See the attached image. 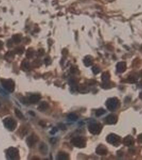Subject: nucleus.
I'll return each mask as SVG.
<instances>
[{
	"mask_svg": "<svg viewBox=\"0 0 142 160\" xmlns=\"http://www.w3.org/2000/svg\"><path fill=\"white\" fill-rule=\"evenodd\" d=\"M103 126L100 123H91L88 126L90 133L93 135H98L102 130Z\"/></svg>",
	"mask_w": 142,
	"mask_h": 160,
	"instance_id": "nucleus-6",
	"label": "nucleus"
},
{
	"mask_svg": "<svg viewBox=\"0 0 142 160\" xmlns=\"http://www.w3.org/2000/svg\"><path fill=\"white\" fill-rule=\"evenodd\" d=\"M15 114L16 115V117H17L18 119H20V120H23V119H24L25 118H24V115L23 114V113H21L19 109H15Z\"/></svg>",
	"mask_w": 142,
	"mask_h": 160,
	"instance_id": "nucleus-24",
	"label": "nucleus"
},
{
	"mask_svg": "<svg viewBox=\"0 0 142 160\" xmlns=\"http://www.w3.org/2000/svg\"><path fill=\"white\" fill-rule=\"evenodd\" d=\"M102 79L103 82L110 81V74L108 72L104 73L102 75Z\"/></svg>",
	"mask_w": 142,
	"mask_h": 160,
	"instance_id": "nucleus-21",
	"label": "nucleus"
},
{
	"mask_svg": "<svg viewBox=\"0 0 142 160\" xmlns=\"http://www.w3.org/2000/svg\"><path fill=\"white\" fill-rule=\"evenodd\" d=\"M96 153L100 155H105L107 153V148L104 145H101L96 148Z\"/></svg>",
	"mask_w": 142,
	"mask_h": 160,
	"instance_id": "nucleus-9",
	"label": "nucleus"
},
{
	"mask_svg": "<svg viewBox=\"0 0 142 160\" xmlns=\"http://www.w3.org/2000/svg\"><path fill=\"white\" fill-rule=\"evenodd\" d=\"M134 139L131 136H128L125 138L123 140V144L126 146H130L134 144Z\"/></svg>",
	"mask_w": 142,
	"mask_h": 160,
	"instance_id": "nucleus-12",
	"label": "nucleus"
},
{
	"mask_svg": "<svg viewBox=\"0 0 142 160\" xmlns=\"http://www.w3.org/2000/svg\"><path fill=\"white\" fill-rule=\"evenodd\" d=\"M39 150L43 155H47L48 153V146L44 142H42L39 147Z\"/></svg>",
	"mask_w": 142,
	"mask_h": 160,
	"instance_id": "nucleus-14",
	"label": "nucleus"
},
{
	"mask_svg": "<svg viewBox=\"0 0 142 160\" xmlns=\"http://www.w3.org/2000/svg\"><path fill=\"white\" fill-rule=\"evenodd\" d=\"M3 123L5 127L9 131L15 130L17 125L16 121L10 117L5 118L3 120Z\"/></svg>",
	"mask_w": 142,
	"mask_h": 160,
	"instance_id": "nucleus-2",
	"label": "nucleus"
},
{
	"mask_svg": "<svg viewBox=\"0 0 142 160\" xmlns=\"http://www.w3.org/2000/svg\"><path fill=\"white\" fill-rule=\"evenodd\" d=\"M106 122L108 124H114L117 122L118 117L115 115L111 114L106 118Z\"/></svg>",
	"mask_w": 142,
	"mask_h": 160,
	"instance_id": "nucleus-10",
	"label": "nucleus"
},
{
	"mask_svg": "<svg viewBox=\"0 0 142 160\" xmlns=\"http://www.w3.org/2000/svg\"><path fill=\"white\" fill-rule=\"evenodd\" d=\"M57 159L60 160H67L69 159L68 154L65 152H60L57 156Z\"/></svg>",
	"mask_w": 142,
	"mask_h": 160,
	"instance_id": "nucleus-17",
	"label": "nucleus"
},
{
	"mask_svg": "<svg viewBox=\"0 0 142 160\" xmlns=\"http://www.w3.org/2000/svg\"><path fill=\"white\" fill-rule=\"evenodd\" d=\"M1 84L4 89L10 92H13L15 90V84L14 81L11 79H1Z\"/></svg>",
	"mask_w": 142,
	"mask_h": 160,
	"instance_id": "nucleus-1",
	"label": "nucleus"
},
{
	"mask_svg": "<svg viewBox=\"0 0 142 160\" xmlns=\"http://www.w3.org/2000/svg\"><path fill=\"white\" fill-rule=\"evenodd\" d=\"M105 113V111L103 108H100L99 109H98L96 112V117H99L102 116V115L104 114Z\"/></svg>",
	"mask_w": 142,
	"mask_h": 160,
	"instance_id": "nucleus-27",
	"label": "nucleus"
},
{
	"mask_svg": "<svg viewBox=\"0 0 142 160\" xmlns=\"http://www.w3.org/2000/svg\"><path fill=\"white\" fill-rule=\"evenodd\" d=\"M45 64H46V65H49L50 64V63H51V59H50V57H47V58H46V59H45Z\"/></svg>",
	"mask_w": 142,
	"mask_h": 160,
	"instance_id": "nucleus-31",
	"label": "nucleus"
},
{
	"mask_svg": "<svg viewBox=\"0 0 142 160\" xmlns=\"http://www.w3.org/2000/svg\"><path fill=\"white\" fill-rule=\"evenodd\" d=\"M106 105L108 110H110V111H114L118 107L119 101L116 98H110L107 100Z\"/></svg>",
	"mask_w": 142,
	"mask_h": 160,
	"instance_id": "nucleus-5",
	"label": "nucleus"
},
{
	"mask_svg": "<svg viewBox=\"0 0 142 160\" xmlns=\"http://www.w3.org/2000/svg\"><path fill=\"white\" fill-rule=\"evenodd\" d=\"M107 141L110 144L115 146H118L121 142V138L115 134H110L107 137Z\"/></svg>",
	"mask_w": 142,
	"mask_h": 160,
	"instance_id": "nucleus-7",
	"label": "nucleus"
},
{
	"mask_svg": "<svg viewBox=\"0 0 142 160\" xmlns=\"http://www.w3.org/2000/svg\"><path fill=\"white\" fill-rule=\"evenodd\" d=\"M57 131H58V129L56 128H53L52 129V130L50 131V134L52 135H54V134H56Z\"/></svg>",
	"mask_w": 142,
	"mask_h": 160,
	"instance_id": "nucleus-32",
	"label": "nucleus"
},
{
	"mask_svg": "<svg viewBox=\"0 0 142 160\" xmlns=\"http://www.w3.org/2000/svg\"><path fill=\"white\" fill-rule=\"evenodd\" d=\"M15 58V52L9 51L5 54L4 58L8 62H11Z\"/></svg>",
	"mask_w": 142,
	"mask_h": 160,
	"instance_id": "nucleus-18",
	"label": "nucleus"
},
{
	"mask_svg": "<svg viewBox=\"0 0 142 160\" xmlns=\"http://www.w3.org/2000/svg\"><path fill=\"white\" fill-rule=\"evenodd\" d=\"M93 62H94L93 58H92V57L89 56H86L83 60V63L87 67H89V66H91L93 64Z\"/></svg>",
	"mask_w": 142,
	"mask_h": 160,
	"instance_id": "nucleus-16",
	"label": "nucleus"
},
{
	"mask_svg": "<svg viewBox=\"0 0 142 160\" xmlns=\"http://www.w3.org/2000/svg\"><path fill=\"white\" fill-rule=\"evenodd\" d=\"M45 51L43 49H40L39 50V51H38V52H37V55L39 57L43 56V55L45 54Z\"/></svg>",
	"mask_w": 142,
	"mask_h": 160,
	"instance_id": "nucleus-29",
	"label": "nucleus"
},
{
	"mask_svg": "<svg viewBox=\"0 0 142 160\" xmlns=\"http://www.w3.org/2000/svg\"><path fill=\"white\" fill-rule=\"evenodd\" d=\"M68 119L71 121H75L78 120V117L74 113H70L68 115Z\"/></svg>",
	"mask_w": 142,
	"mask_h": 160,
	"instance_id": "nucleus-26",
	"label": "nucleus"
},
{
	"mask_svg": "<svg viewBox=\"0 0 142 160\" xmlns=\"http://www.w3.org/2000/svg\"><path fill=\"white\" fill-rule=\"evenodd\" d=\"M3 47V43L2 42H1V41H0V49H1Z\"/></svg>",
	"mask_w": 142,
	"mask_h": 160,
	"instance_id": "nucleus-35",
	"label": "nucleus"
},
{
	"mask_svg": "<svg viewBox=\"0 0 142 160\" xmlns=\"http://www.w3.org/2000/svg\"><path fill=\"white\" fill-rule=\"evenodd\" d=\"M140 76L142 78V70L140 71Z\"/></svg>",
	"mask_w": 142,
	"mask_h": 160,
	"instance_id": "nucleus-37",
	"label": "nucleus"
},
{
	"mask_svg": "<svg viewBox=\"0 0 142 160\" xmlns=\"http://www.w3.org/2000/svg\"><path fill=\"white\" fill-rule=\"evenodd\" d=\"M25 51L24 48L23 47H18L15 49V52L18 54H22Z\"/></svg>",
	"mask_w": 142,
	"mask_h": 160,
	"instance_id": "nucleus-25",
	"label": "nucleus"
},
{
	"mask_svg": "<svg viewBox=\"0 0 142 160\" xmlns=\"http://www.w3.org/2000/svg\"><path fill=\"white\" fill-rule=\"evenodd\" d=\"M7 157L9 159H19V153L17 148L15 147L9 148L7 152Z\"/></svg>",
	"mask_w": 142,
	"mask_h": 160,
	"instance_id": "nucleus-4",
	"label": "nucleus"
},
{
	"mask_svg": "<svg viewBox=\"0 0 142 160\" xmlns=\"http://www.w3.org/2000/svg\"><path fill=\"white\" fill-rule=\"evenodd\" d=\"M29 113H30L31 115H32V116H35V113H34L33 112L30 111V112H29Z\"/></svg>",
	"mask_w": 142,
	"mask_h": 160,
	"instance_id": "nucleus-34",
	"label": "nucleus"
},
{
	"mask_svg": "<svg viewBox=\"0 0 142 160\" xmlns=\"http://www.w3.org/2000/svg\"><path fill=\"white\" fill-rule=\"evenodd\" d=\"M70 71L72 72V73H73V74H76L77 73L79 70L78 69L76 68H75L74 67H71V69H70Z\"/></svg>",
	"mask_w": 142,
	"mask_h": 160,
	"instance_id": "nucleus-30",
	"label": "nucleus"
},
{
	"mask_svg": "<svg viewBox=\"0 0 142 160\" xmlns=\"http://www.w3.org/2000/svg\"><path fill=\"white\" fill-rule=\"evenodd\" d=\"M92 71H93V72L94 74H97L98 73H100V71H101L100 70V68L97 67V66H94V67H92Z\"/></svg>",
	"mask_w": 142,
	"mask_h": 160,
	"instance_id": "nucleus-28",
	"label": "nucleus"
},
{
	"mask_svg": "<svg viewBox=\"0 0 142 160\" xmlns=\"http://www.w3.org/2000/svg\"><path fill=\"white\" fill-rule=\"evenodd\" d=\"M139 97H140V98L141 99H142V92L140 93V94Z\"/></svg>",
	"mask_w": 142,
	"mask_h": 160,
	"instance_id": "nucleus-36",
	"label": "nucleus"
},
{
	"mask_svg": "<svg viewBox=\"0 0 142 160\" xmlns=\"http://www.w3.org/2000/svg\"><path fill=\"white\" fill-rule=\"evenodd\" d=\"M35 54L34 50L32 48H29L27 50V52H26V57L28 59H31L32 58L34 57Z\"/></svg>",
	"mask_w": 142,
	"mask_h": 160,
	"instance_id": "nucleus-20",
	"label": "nucleus"
},
{
	"mask_svg": "<svg viewBox=\"0 0 142 160\" xmlns=\"http://www.w3.org/2000/svg\"><path fill=\"white\" fill-rule=\"evenodd\" d=\"M39 140V138L35 134H32L26 139V143L29 147H32Z\"/></svg>",
	"mask_w": 142,
	"mask_h": 160,
	"instance_id": "nucleus-8",
	"label": "nucleus"
},
{
	"mask_svg": "<svg viewBox=\"0 0 142 160\" xmlns=\"http://www.w3.org/2000/svg\"><path fill=\"white\" fill-rule=\"evenodd\" d=\"M21 68L24 71H26L30 68V63L29 61L26 60H24L21 64Z\"/></svg>",
	"mask_w": 142,
	"mask_h": 160,
	"instance_id": "nucleus-19",
	"label": "nucleus"
},
{
	"mask_svg": "<svg viewBox=\"0 0 142 160\" xmlns=\"http://www.w3.org/2000/svg\"><path fill=\"white\" fill-rule=\"evenodd\" d=\"M126 63L125 62H119L118 63L117 65V71L119 73H122L126 70Z\"/></svg>",
	"mask_w": 142,
	"mask_h": 160,
	"instance_id": "nucleus-11",
	"label": "nucleus"
},
{
	"mask_svg": "<svg viewBox=\"0 0 142 160\" xmlns=\"http://www.w3.org/2000/svg\"><path fill=\"white\" fill-rule=\"evenodd\" d=\"M12 39L13 42H15L16 44L19 43L21 40V36L19 34H16L12 36Z\"/></svg>",
	"mask_w": 142,
	"mask_h": 160,
	"instance_id": "nucleus-23",
	"label": "nucleus"
},
{
	"mask_svg": "<svg viewBox=\"0 0 142 160\" xmlns=\"http://www.w3.org/2000/svg\"><path fill=\"white\" fill-rule=\"evenodd\" d=\"M49 104L46 101H43L37 107V110L40 112H44L49 108Z\"/></svg>",
	"mask_w": 142,
	"mask_h": 160,
	"instance_id": "nucleus-13",
	"label": "nucleus"
},
{
	"mask_svg": "<svg viewBox=\"0 0 142 160\" xmlns=\"http://www.w3.org/2000/svg\"><path fill=\"white\" fill-rule=\"evenodd\" d=\"M138 139L139 141L142 144V134L138 136Z\"/></svg>",
	"mask_w": 142,
	"mask_h": 160,
	"instance_id": "nucleus-33",
	"label": "nucleus"
},
{
	"mask_svg": "<svg viewBox=\"0 0 142 160\" xmlns=\"http://www.w3.org/2000/svg\"><path fill=\"white\" fill-rule=\"evenodd\" d=\"M41 98V96L40 95H33L30 97L29 100L31 103L34 104L39 101Z\"/></svg>",
	"mask_w": 142,
	"mask_h": 160,
	"instance_id": "nucleus-15",
	"label": "nucleus"
},
{
	"mask_svg": "<svg viewBox=\"0 0 142 160\" xmlns=\"http://www.w3.org/2000/svg\"><path fill=\"white\" fill-rule=\"evenodd\" d=\"M0 105H1V104H0Z\"/></svg>",
	"mask_w": 142,
	"mask_h": 160,
	"instance_id": "nucleus-38",
	"label": "nucleus"
},
{
	"mask_svg": "<svg viewBox=\"0 0 142 160\" xmlns=\"http://www.w3.org/2000/svg\"><path fill=\"white\" fill-rule=\"evenodd\" d=\"M71 144L76 147L84 148L86 146L87 140L82 137H78L74 138L72 139Z\"/></svg>",
	"mask_w": 142,
	"mask_h": 160,
	"instance_id": "nucleus-3",
	"label": "nucleus"
},
{
	"mask_svg": "<svg viewBox=\"0 0 142 160\" xmlns=\"http://www.w3.org/2000/svg\"><path fill=\"white\" fill-rule=\"evenodd\" d=\"M137 80H138L137 77L134 75L129 76L127 79V81L129 83H136L137 82Z\"/></svg>",
	"mask_w": 142,
	"mask_h": 160,
	"instance_id": "nucleus-22",
	"label": "nucleus"
}]
</instances>
